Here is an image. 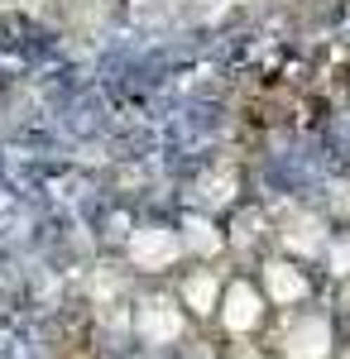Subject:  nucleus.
<instances>
[{
    "instance_id": "obj_1",
    "label": "nucleus",
    "mask_w": 350,
    "mask_h": 359,
    "mask_svg": "<svg viewBox=\"0 0 350 359\" xmlns=\"http://www.w3.org/2000/svg\"><path fill=\"white\" fill-rule=\"evenodd\" d=\"M254 269H259L254 283H259V292L269 297L273 311H302V306H312V297H317V273H312V264L269 249Z\"/></svg>"
},
{
    "instance_id": "obj_2",
    "label": "nucleus",
    "mask_w": 350,
    "mask_h": 359,
    "mask_svg": "<svg viewBox=\"0 0 350 359\" xmlns=\"http://www.w3.org/2000/svg\"><path fill=\"white\" fill-rule=\"evenodd\" d=\"M120 254H125V264L135 273H168V269L188 264L173 221H135L130 235H125V245H120Z\"/></svg>"
},
{
    "instance_id": "obj_3",
    "label": "nucleus",
    "mask_w": 350,
    "mask_h": 359,
    "mask_svg": "<svg viewBox=\"0 0 350 359\" xmlns=\"http://www.w3.org/2000/svg\"><path fill=\"white\" fill-rule=\"evenodd\" d=\"M216 326L226 331V340H249L269 326V297L259 292L254 273H235L226 278V292L216 306Z\"/></svg>"
},
{
    "instance_id": "obj_4",
    "label": "nucleus",
    "mask_w": 350,
    "mask_h": 359,
    "mask_svg": "<svg viewBox=\"0 0 350 359\" xmlns=\"http://www.w3.org/2000/svg\"><path fill=\"white\" fill-rule=\"evenodd\" d=\"M221 292H226V273L216 264H197V259L178 264V273H173V302L188 311V321H197V326L216 321Z\"/></svg>"
},
{
    "instance_id": "obj_5",
    "label": "nucleus",
    "mask_w": 350,
    "mask_h": 359,
    "mask_svg": "<svg viewBox=\"0 0 350 359\" xmlns=\"http://www.w3.org/2000/svg\"><path fill=\"white\" fill-rule=\"evenodd\" d=\"M283 359H331L336 355V316L331 311H283Z\"/></svg>"
},
{
    "instance_id": "obj_6",
    "label": "nucleus",
    "mask_w": 350,
    "mask_h": 359,
    "mask_svg": "<svg viewBox=\"0 0 350 359\" xmlns=\"http://www.w3.org/2000/svg\"><path fill=\"white\" fill-rule=\"evenodd\" d=\"M192 331L188 311L173 297H139L135 302V340L139 345H183Z\"/></svg>"
},
{
    "instance_id": "obj_7",
    "label": "nucleus",
    "mask_w": 350,
    "mask_h": 359,
    "mask_svg": "<svg viewBox=\"0 0 350 359\" xmlns=\"http://www.w3.org/2000/svg\"><path fill=\"white\" fill-rule=\"evenodd\" d=\"M173 225H178L183 254L197 259V264H216L221 254H231V245H226V225H216L212 211H183Z\"/></svg>"
},
{
    "instance_id": "obj_8",
    "label": "nucleus",
    "mask_w": 350,
    "mask_h": 359,
    "mask_svg": "<svg viewBox=\"0 0 350 359\" xmlns=\"http://www.w3.org/2000/svg\"><path fill=\"white\" fill-rule=\"evenodd\" d=\"M317 269H326L336 283L350 278V225H341V230L326 235V249H322V259H317Z\"/></svg>"
},
{
    "instance_id": "obj_9",
    "label": "nucleus",
    "mask_w": 350,
    "mask_h": 359,
    "mask_svg": "<svg viewBox=\"0 0 350 359\" xmlns=\"http://www.w3.org/2000/svg\"><path fill=\"white\" fill-rule=\"evenodd\" d=\"M221 359H269V355H264V350H254L249 340H231V350H226Z\"/></svg>"
}]
</instances>
